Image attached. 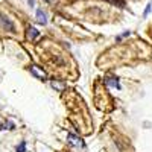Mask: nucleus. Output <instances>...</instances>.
I'll return each instance as SVG.
<instances>
[{"instance_id": "nucleus-10", "label": "nucleus", "mask_w": 152, "mask_h": 152, "mask_svg": "<svg viewBox=\"0 0 152 152\" xmlns=\"http://www.w3.org/2000/svg\"><path fill=\"white\" fill-rule=\"evenodd\" d=\"M151 8H152V3H149V5L146 6V9H145V15H148V14H149V11H151Z\"/></svg>"}, {"instance_id": "nucleus-11", "label": "nucleus", "mask_w": 152, "mask_h": 152, "mask_svg": "<svg viewBox=\"0 0 152 152\" xmlns=\"http://www.w3.org/2000/svg\"><path fill=\"white\" fill-rule=\"evenodd\" d=\"M6 125L9 126V128H8V129H14V123H12V122H8Z\"/></svg>"}, {"instance_id": "nucleus-3", "label": "nucleus", "mask_w": 152, "mask_h": 152, "mask_svg": "<svg viewBox=\"0 0 152 152\" xmlns=\"http://www.w3.org/2000/svg\"><path fill=\"white\" fill-rule=\"evenodd\" d=\"M67 142H69L70 145L76 146V148H82V149L85 148V143H84L82 138L76 137V135H73V134H67Z\"/></svg>"}, {"instance_id": "nucleus-2", "label": "nucleus", "mask_w": 152, "mask_h": 152, "mask_svg": "<svg viewBox=\"0 0 152 152\" xmlns=\"http://www.w3.org/2000/svg\"><path fill=\"white\" fill-rule=\"evenodd\" d=\"M29 70H31V73L35 76V78H38V79H41V81H44V79H47V75H46V72L43 70V69H40L37 64H31V67H29Z\"/></svg>"}, {"instance_id": "nucleus-12", "label": "nucleus", "mask_w": 152, "mask_h": 152, "mask_svg": "<svg viewBox=\"0 0 152 152\" xmlns=\"http://www.w3.org/2000/svg\"><path fill=\"white\" fill-rule=\"evenodd\" d=\"M28 2H29V5H31V6H34V0H28Z\"/></svg>"}, {"instance_id": "nucleus-1", "label": "nucleus", "mask_w": 152, "mask_h": 152, "mask_svg": "<svg viewBox=\"0 0 152 152\" xmlns=\"http://www.w3.org/2000/svg\"><path fill=\"white\" fill-rule=\"evenodd\" d=\"M0 26H2L5 31H8V32H14L15 31V24L12 23V20L8 15H5V14H0Z\"/></svg>"}, {"instance_id": "nucleus-8", "label": "nucleus", "mask_w": 152, "mask_h": 152, "mask_svg": "<svg viewBox=\"0 0 152 152\" xmlns=\"http://www.w3.org/2000/svg\"><path fill=\"white\" fill-rule=\"evenodd\" d=\"M15 151L17 152H26V142H20L18 145H17V148H15Z\"/></svg>"}, {"instance_id": "nucleus-4", "label": "nucleus", "mask_w": 152, "mask_h": 152, "mask_svg": "<svg viewBox=\"0 0 152 152\" xmlns=\"http://www.w3.org/2000/svg\"><path fill=\"white\" fill-rule=\"evenodd\" d=\"M37 21L40 24H46L47 23V17H46V12L43 9H37Z\"/></svg>"}, {"instance_id": "nucleus-7", "label": "nucleus", "mask_w": 152, "mask_h": 152, "mask_svg": "<svg viewBox=\"0 0 152 152\" xmlns=\"http://www.w3.org/2000/svg\"><path fill=\"white\" fill-rule=\"evenodd\" d=\"M50 85H52L53 88H56L58 91H64V88H66L64 84H62V82H58V81H50Z\"/></svg>"}, {"instance_id": "nucleus-6", "label": "nucleus", "mask_w": 152, "mask_h": 152, "mask_svg": "<svg viewBox=\"0 0 152 152\" xmlns=\"http://www.w3.org/2000/svg\"><path fill=\"white\" fill-rule=\"evenodd\" d=\"M105 82H107V85H110V87H116V88H120V84H119L117 78H107V79H105Z\"/></svg>"}, {"instance_id": "nucleus-5", "label": "nucleus", "mask_w": 152, "mask_h": 152, "mask_svg": "<svg viewBox=\"0 0 152 152\" xmlns=\"http://www.w3.org/2000/svg\"><path fill=\"white\" fill-rule=\"evenodd\" d=\"M40 37V31H37V28H34V26H31V28H28V40H35V38H38Z\"/></svg>"}, {"instance_id": "nucleus-9", "label": "nucleus", "mask_w": 152, "mask_h": 152, "mask_svg": "<svg viewBox=\"0 0 152 152\" xmlns=\"http://www.w3.org/2000/svg\"><path fill=\"white\" fill-rule=\"evenodd\" d=\"M108 2H111V3H114V5H119V6H123L122 0H108Z\"/></svg>"}]
</instances>
